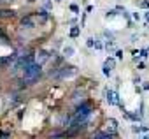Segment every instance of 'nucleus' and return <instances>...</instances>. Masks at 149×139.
Returning a JSON list of instances; mask_svg holds the SVG:
<instances>
[{
  "mask_svg": "<svg viewBox=\"0 0 149 139\" xmlns=\"http://www.w3.org/2000/svg\"><path fill=\"white\" fill-rule=\"evenodd\" d=\"M0 20H2V7H0Z\"/></svg>",
  "mask_w": 149,
  "mask_h": 139,
  "instance_id": "obj_27",
  "label": "nucleus"
},
{
  "mask_svg": "<svg viewBox=\"0 0 149 139\" xmlns=\"http://www.w3.org/2000/svg\"><path fill=\"white\" fill-rule=\"evenodd\" d=\"M86 46H88V48H95V39H93V37H88V39H86Z\"/></svg>",
  "mask_w": 149,
  "mask_h": 139,
  "instance_id": "obj_16",
  "label": "nucleus"
},
{
  "mask_svg": "<svg viewBox=\"0 0 149 139\" xmlns=\"http://www.w3.org/2000/svg\"><path fill=\"white\" fill-rule=\"evenodd\" d=\"M33 14H35L40 21H47V20H49V11L44 9V7H39V11H35Z\"/></svg>",
  "mask_w": 149,
  "mask_h": 139,
  "instance_id": "obj_6",
  "label": "nucleus"
},
{
  "mask_svg": "<svg viewBox=\"0 0 149 139\" xmlns=\"http://www.w3.org/2000/svg\"><path fill=\"white\" fill-rule=\"evenodd\" d=\"M139 7H140V9H149V0H144V2H140Z\"/></svg>",
  "mask_w": 149,
  "mask_h": 139,
  "instance_id": "obj_18",
  "label": "nucleus"
},
{
  "mask_svg": "<svg viewBox=\"0 0 149 139\" xmlns=\"http://www.w3.org/2000/svg\"><path fill=\"white\" fill-rule=\"evenodd\" d=\"M54 2H61V0H54Z\"/></svg>",
  "mask_w": 149,
  "mask_h": 139,
  "instance_id": "obj_30",
  "label": "nucleus"
},
{
  "mask_svg": "<svg viewBox=\"0 0 149 139\" xmlns=\"http://www.w3.org/2000/svg\"><path fill=\"white\" fill-rule=\"evenodd\" d=\"M21 28H33L35 27V14H26L19 20Z\"/></svg>",
  "mask_w": 149,
  "mask_h": 139,
  "instance_id": "obj_4",
  "label": "nucleus"
},
{
  "mask_svg": "<svg viewBox=\"0 0 149 139\" xmlns=\"http://www.w3.org/2000/svg\"><path fill=\"white\" fill-rule=\"evenodd\" d=\"M42 74H44L42 65L37 63V62H33V63H30L28 67H25V71L21 72V78L25 79V83H26L28 86H32V85H35V81H39V79L42 78Z\"/></svg>",
  "mask_w": 149,
  "mask_h": 139,
  "instance_id": "obj_2",
  "label": "nucleus"
},
{
  "mask_svg": "<svg viewBox=\"0 0 149 139\" xmlns=\"http://www.w3.org/2000/svg\"><path fill=\"white\" fill-rule=\"evenodd\" d=\"M114 63H116V60H114L112 56H111V58H107V60L104 62V65H102V72H104V76H105V78H111V76H112Z\"/></svg>",
  "mask_w": 149,
  "mask_h": 139,
  "instance_id": "obj_3",
  "label": "nucleus"
},
{
  "mask_svg": "<svg viewBox=\"0 0 149 139\" xmlns=\"http://www.w3.org/2000/svg\"><path fill=\"white\" fill-rule=\"evenodd\" d=\"M74 53H76V48H74V46H70V44L63 46V49H61V55H63L65 58H70Z\"/></svg>",
  "mask_w": 149,
  "mask_h": 139,
  "instance_id": "obj_7",
  "label": "nucleus"
},
{
  "mask_svg": "<svg viewBox=\"0 0 149 139\" xmlns=\"http://www.w3.org/2000/svg\"><path fill=\"white\" fill-rule=\"evenodd\" d=\"M116 58L118 60H123V49H116Z\"/></svg>",
  "mask_w": 149,
  "mask_h": 139,
  "instance_id": "obj_19",
  "label": "nucleus"
},
{
  "mask_svg": "<svg viewBox=\"0 0 149 139\" xmlns=\"http://www.w3.org/2000/svg\"><path fill=\"white\" fill-rule=\"evenodd\" d=\"M147 53H149V49L146 48V49H142V51H140V56H142V58H147Z\"/></svg>",
  "mask_w": 149,
  "mask_h": 139,
  "instance_id": "obj_21",
  "label": "nucleus"
},
{
  "mask_svg": "<svg viewBox=\"0 0 149 139\" xmlns=\"http://www.w3.org/2000/svg\"><path fill=\"white\" fill-rule=\"evenodd\" d=\"M42 7L49 11V9L53 7V0H42Z\"/></svg>",
  "mask_w": 149,
  "mask_h": 139,
  "instance_id": "obj_13",
  "label": "nucleus"
},
{
  "mask_svg": "<svg viewBox=\"0 0 149 139\" xmlns=\"http://www.w3.org/2000/svg\"><path fill=\"white\" fill-rule=\"evenodd\" d=\"M132 130L135 134H140V132H149V127H140V125H132Z\"/></svg>",
  "mask_w": 149,
  "mask_h": 139,
  "instance_id": "obj_11",
  "label": "nucleus"
},
{
  "mask_svg": "<svg viewBox=\"0 0 149 139\" xmlns=\"http://www.w3.org/2000/svg\"><path fill=\"white\" fill-rule=\"evenodd\" d=\"M33 2H35V0H28V4H33Z\"/></svg>",
  "mask_w": 149,
  "mask_h": 139,
  "instance_id": "obj_28",
  "label": "nucleus"
},
{
  "mask_svg": "<svg viewBox=\"0 0 149 139\" xmlns=\"http://www.w3.org/2000/svg\"><path fill=\"white\" fill-rule=\"evenodd\" d=\"M133 83H135V86H139V83H140V78H139V76H135V78H133Z\"/></svg>",
  "mask_w": 149,
  "mask_h": 139,
  "instance_id": "obj_22",
  "label": "nucleus"
},
{
  "mask_svg": "<svg viewBox=\"0 0 149 139\" xmlns=\"http://www.w3.org/2000/svg\"><path fill=\"white\" fill-rule=\"evenodd\" d=\"M77 72H79V69H77L76 65L63 63V65L58 67V69H51V71L47 72V76H49L51 79H54V81H65V79H68V78H72V76H76Z\"/></svg>",
  "mask_w": 149,
  "mask_h": 139,
  "instance_id": "obj_1",
  "label": "nucleus"
},
{
  "mask_svg": "<svg viewBox=\"0 0 149 139\" xmlns=\"http://www.w3.org/2000/svg\"><path fill=\"white\" fill-rule=\"evenodd\" d=\"M105 100L109 102V106L116 104V100H114V92H112L111 88H107V90H105Z\"/></svg>",
  "mask_w": 149,
  "mask_h": 139,
  "instance_id": "obj_9",
  "label": "nucleus"
},
{
  "mask_svg": "<svg viewBox=\"0 0 149 139\" xmlns=\"http://www.w3.org/2000/svg\"><path fill=\"white\" fill-rule=\"evenodd\" d=\"M109 121H111L112 128H116V127H118V120H116V118H109Z\"/></svg>",
  "mask_w": 149,
  "mask_h": 139,
  "instance_id": "obj_20",
  "label": "nucleus"
},
{
  "mask_svg": "<svg viewBox=\"0 0 149 139\" xmlns=\"http://www.w3.org/2000/svg\"><path fill=\"white\" fill-rule=\"evenodd\" d=\"M70 100L76 104V106H79L81 102H84V100H86V99H84V92H83L81 88H76V90L72 92V95H70Z\"/></svg>",
  "mask_w": 149,
  "mask_h": 139,
  "instance_id": "obj_5",
  "label": "nucleus"
},
{
  "mask_svg": "<svg viewBox=\"0 0 149 139\" xmlns=\"http://www.w3.org/2000/svg\"><path fill=\"white\" fill-rule=\"evenodd\" d=\"M0 92H2V86H0Z\"/></svg>",
  "mask_w": 149,
  "mask_h": 139,
  "instance_id": "obj_31",
  "label": "nucleus"
},
{
  "mask_svg": "<svg viewBox=\"0 0 149 139\" xmlns=\"http://www.w3.org/2000/svg\"><path fill=\"white\" fill-rule=\"evenodd\" d=\"M133 20H137V21H139V20H140V14H139V13H133Z\"/></svg>",
  "mask_w": 149,
  "mask_h": 139,
  "instance_id": "obj_24",
  "label": "nucleus"
},
{
  "mask_svg": "<svg viewBox=\"0 0 149 139\" xmlns=\"http://www.w3.org/2000/svg\"><path fill=\"white\" fill-rule=\"evenodd\" d=\"M9 18H16V11L14 9L2 7V20H9Z\"/></svg>",
  "mask_w": 149,
  "mask_h": 139,
  "instance_id": "obj_8",
  "label": "nucleus"
},
{
  "mask_svg": "<svg viewBox=\"0 0 149 139\" xmlns=\"http://www.w3.org/2000/svg\"><path fill=\"white\" fill-rule=\"evenodd\" d=\"M114 16H118V9H109V11L105 13V20H111V18H114Z\"/></svg>",
  "mask_w": 149,
  "mask_h": 139,
  "instance_id": "obj_12",
  "label": "nucleus"
},
{
  "mask_svg": "<svg viewBox=\"0 0 149 139\" xmlns=\"http://www.w3.org/2000/svg\"><path fill=\"white\" fill-rule=\"evenodd\" d=\"M0 71H4V67H2V65H0Z\"/></svg>",
  "mask_w": 149,
  "mask_h": 139,
  "instance_id": "obj_29",
  "label": "nucleus"
},
{
  "mask_svg": "<svg viewBox=\"0 0 149 139\" xmlns=\"http://www.w3.org/2000/svg\"><path fill=\"white\" fill-rule=\"evenodd\" d=\"M6 6V2H4V0H0V7H4Z\"/></svg>",
  "mask_w": 149,
  "mask_h": 139,
  "instance_id": "obj_26",
  "label": "nucleus"
},
{
  "mask_svg": "<svg viewBox=\"0 0 149 139\" xmlns=\"http://www.w3.org/2000/svg\"><path fill=\"white\" fill-rule=\"evenodd\" d=\"M104 37H105L107 41H112V42H114V34H112V32H109V30H105V32H104Z\"/></svg>",
  "mask_w": 149,
  "mask_h": 139,
  "instance_id": "obj_14",
  "label": "nucleus"
},
{
  "mask_svg": "<svg viewBox=\"0 0 149 139\" xmlns=\"http://www.w3.org/2000/svg\"><path fill=\"white\" fill-rule=\"evenodd\" d=\"M79 34H81V25H79V27H77V25L72 27V30H70V39H76Z\"/></svg>",
  "mask_w": 149,
  "mask_h": 139,
  "instance_id": "obj_10",
  "label": "nucleus"
},
{
  "mask_svg": "<svg viewBox=\"0 0 149 139\" xmlns=\"http://www.w3.org/2000/svg\"><path fill=\"white\" fill-rule=\"evenodd\" d=\"M70 11L76 13V14H79V6L77 4H70Z\"/></svg>",
  "mask_w": 149,
  "mask_h": 139,
  "instance_id": "obj_17",
  "label": "nucleus"
},
{
  "mask_svg": "<svg viewBox=\"0 0 149 139\" xmlns=\"http://www.w3.org/2000/svg\"><path fill=\"white\" fill-rule=\"evenodd\" d=\"M142 90H146V92H149V81H146V83H144V86H142Z\"/></svg>",
  "mask_w": 149,
  "mask_h": 139,
  "instance_id": "obj_23",
  "label": "nucleus"
},
{
  "mask_svg": "<svg viewBox=\"0 0 149 139\" xmlns=\"http://www.w3.org/2000/svg\"><path fill=\"white\" fill-rule=\"evenodd\" d=\"M95 48H97V49H100V51H102V49H104V48H105V44H102V41H100V39H95Z\"/></svg>",
  "mask_w": 149,
  "mask_h": 139,
  "instance_id": "obj_15",
  "label": "nucleus"
},
{
  "mask_svg": "<svg viewBox=\"0 0 149 139\" xmlns=\"http://www.w3.org/2000/svg\"><path fill=\"white\" fill-rule=\"evenodd\" d=\"M91 11H93V6H88V7H86V14H88V13H91Z\"/></svg>",
  "mask_w": 149,
  "mask_h": 139,
  "instance_id": "obj_25",
  "label": "nucleus"
}]
</instances>
